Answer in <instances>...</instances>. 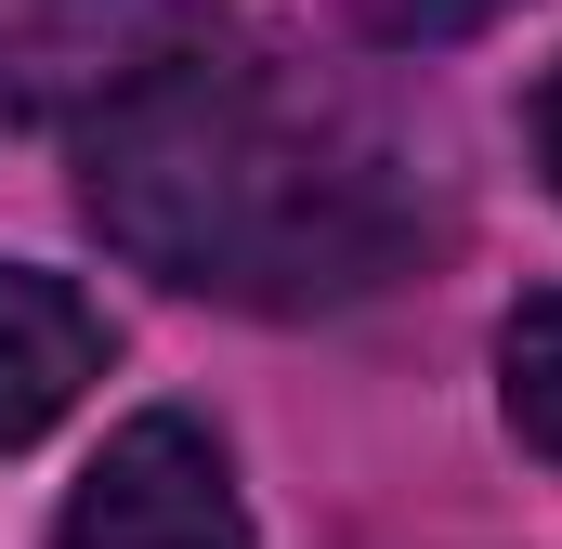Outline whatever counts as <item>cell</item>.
Masks as SVG:
<instances>
[{
  "label": "cell",
  "mask_w": 562,
  "mask_h": 549,
  "mask_svg": "<svg viewBox=\"0 0 562 549\" xmlns=\"http://www.w3.org/2000/svg\"><path fill=\"white\" fill-rule=\"evenodd\" d=\"M196 40H210V0H0V119L92 132Z\"/></svg>",
  "instance_id": "7a4b0ae2"
},
{
  "label": "cell",
  "mask_w": 562,
  "mask_h": 549,
  "mask_svg": "<svg viewBox=\"0 0 562 549\" xmlns=\"http://www.w3.org/2000/svg\"><path fill=\"white\" fill-rule=\"evenodd\" d=\"M105 354H119V327H105L66 274L0 262V458H13V445H40L53 418L79 406V393L105 380Z\"/></svg>",
  "instance_id": "277c9868"
},
{
  "label": "cell",
  "mask_w": 562,
  "mask_h": 549,
  "mask_svg": "<svg viewBox=\"0 0 562 549\" xmlns=\"http://www.w3.org/2000/svg\"><path fill=\"white\" fill-rule=\"evenodd\" d=\"M497 406H510V432L562 471V288L510 301V327H497Z\"/></svg>",
  "instance_id": "5b68a950"
},
{
  "label": "cell",
  "mask_w": 562,
  "mask_h": 549,
  "mask_svg": "<svg viewBox=\"0 0 562 549\" xmlns=\"http://www.w3.org/2000/svg\"><path fill=\"white\" fill-rule=\"evenodd\" d=\"M537 170H550V197H562V66L537 79Z\"/></svg>",
  "instance_id": "52a82bcc"
},
{
  "label": "cell",
  "mask_w": 562,
  "mask_h": 549,
  "mask_svg": "<svg viewBox=\"0 0 562 549\" xmlns=\"http://www.w3.org/2000/svg\"><path fill=\"white\" fill-rule=\"evenodd\" d=\"M92 236L236 314H340L431 249V157L276 40H196L79 132Z\"/></svg>",
  "instance_id": "6da1fadb"
},
{
  "label": "cell",
  "mask_w": 562,
  "mask_h": 549,
  "mask_svg": "<svg viewBox=\"0 0 562 549\" xmlns=\"http://www.w3.org/2000/svg\"><path fill=\"white\" fill-rule=\"evenodd\" d=\"M53 549H249V511H236V471L210 445V418L144 406L105 432V458L79 471Z\"/></svg>",
  "instance_id": "3957f363"
},
{
  "label": "cell",
  "mask_w": 562,
  "mask_h": 549,
  "mask_svg": "<svg viewBox=\"0 0 562 549\" xmlns=\"http://www.w3.org/2000/svg\"><path fill=\"white\" fill-rule=\"evenodd\" d=\"M510 0H353V26L367 40H393V53H445V40H471V26H497Z\"/></svg>",
  "instance_id": "8992f818"
}]
</instances>
